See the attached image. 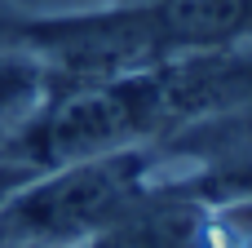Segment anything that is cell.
Wrapping results in <instances>:
<instances>
[{
  "label": "cell",
  "instance_id": "cell-1",
  "mask_svg": "<svg viewBox=\"0 0 252 248\" xmlns=\"http://www.w3.org/2000/svg\"><path fill=\"white\" fill-rule=\"evenodd\" d=\"M142 182H146L142 151L75 160L66 173L22 191L0 213V231L18 244H71L111 231L142 200Z\"/></svg>",
  "mask_w": 252,
  "mask_h": 248
},
{
  "label": "cell",
  "instance_id": "cell-2",
  "mask_svg": "<svg viewBox=\"0 0 252 248\" xmlns=\"http://www.w3.org/2000/svg\"><path fill=\"white\" fill-rule=\"evenodd\" d=\"M44 75L35 62H18V58H0V133L22 124L35 102H40Z\"/></svg>",
  "mask_w": 252,
  "mask_h": 248
},
{
  "label": "cell",
  "instance_id": "cell-3",
  "mask_svg": "<svg viewBox=\"0 0 252 248\" xmlns=\"http://www.w3.org/2000/svg\"><path fill=\"white\" fill-rule=\"evenodd\" d=\"M186 195H195V200H221V204H230V200H252V138L248 142H239L235 151H226V160L217 164V169H208L204 177H199V186H190Z\"/></svg>",
  "mask_w": 252,
  "mask_h": 248
},
{
  "label": "cell",
  "instance_id": "cell-4",
  "mask_svg": "<svg viewBox=\"0 0 252 248\" xmlns=\"http://www.w3.org/2000/svg\"><path fill=\"white\" fill-rule=\"evenodd\" d=\"M239 124H244V142H248L252 138V120H239Z\"/></svg>",
  "mask_w": 252,
  "mask_h": 248
},
{
  "label": "cell",
  "instance_id": "cell-5",
  "mask_svg": "<svg viewBox=\"0 0 252 248\" xmlns=\"http://www.w3.org/2000/svg\"><path fill=\"white\" fill-rule=\"evenodd\" d=\"M93 248H115V244H111V235H106V240H97V244H93Z\"/></svg>",
  "mask_w": 252,
  "mask_h": 248
}]
</instances>
